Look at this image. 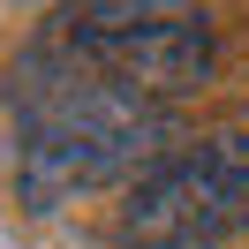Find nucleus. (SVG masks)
I'll return each instance as SVG.
<instances>
[{
	"mask_svg": "<svg viewBox=\"0 0 249 249\" xmlns=\"http://www.w3.org/2000/svg\"><path fill=\"white\" fill-rule=\"evenodd\" d=\"M53 38L98 83L151 106L212 76V0H76V16Z\"/></svg>",
	"mask_w": 249,
	"mask_h": 249,
	"instance_id": "obj_2",
	"label": "nucleus"
},
{
	"mask_svg": "<svg viewBox=\"0 0 249 249\" xmlns=\"http://www.w3.org/2000/svg\"><path fill=\"white\" fill-rule=\"evenodd\" d=\"M16 113H23V143H16V196L31 212H53L68 196L136 181L174 151V121L151 98H128L113 83H98L61 38L31 53L16 68Z\"/></svg>",
	"mask_w": 249,
	"mask_h": 249,
	"instance_id": "obj_1",
	"label": "nucleus"
},
{
	"mask_svg": "<svg viewBox=\"0 0 249 249\" xmlns=\"http://www.w3.org/2000/svg\"><path fill=\"white\" fill-rule=\"evenodd\" d=\"M249 227V128L174 143L121 196L128 249H212Z\"/></svg>",
	"mask_w": 249,
	"mask_h": 249,
	"instance_id": "obj_3",
	"label": "nucleus"
},
{
	"mask_svg": "<svg viewBox=\"0 0 249 249\" xmlns=\"http://www.w3.org/2000/svg\"><path fill=\"white\" fill-rule=\"evenodd\" d=\"M121 249H128V242H121Z\"/></svg>",
	"mask_w": 249,
	"mask_h": 249,
	"instance_id": "obj_4",
	"label": "nucleus"
}]
</instances>
